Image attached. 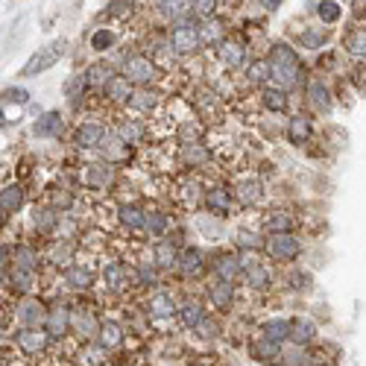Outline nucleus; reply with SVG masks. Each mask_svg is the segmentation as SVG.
<instances>
[{"label":"nucleus","mask_w":366,"mask_h":366,"mask_svg":"<svg viewBox=\"0 0 366 366\" xmlns=\"http://www.w3.org/2000/svg\"><path fill=\"white\" fill-rule=\"evenodd\" d=\"M269 80H276L279 88H293L299 83V59L291 44H273V50H269Z\"/></svg>","instance_id":"f257e3e1"},{"label":"nucleus","mask_w":366,"mask_h":366,"mask_svg":"<svg viewBox=\"0 0 366 366\" xmlns=\"http://www.w3.org/2000/svg\"><path fill=\"white\" fill-rule=\"evenodd\" d=\"M65 50H68V42L65 38H59V42H50V44H44L42 50H35L32 56H30V62L24 65V76H35V73H44V71H50L56 62L65 56Z\"/></svg>","instance_id":"f03ea898"},{"label":"nucleus","mask_w":366,"mask_h":366,"mask_svg":"<svg viewBox=\"0 0 366 366\" xmlns=\"http://www.w3.org/2000/svg\"><path fill=\"white\" fill-rule=\"evenodd\" d=\"M123 76H126L132 85H144V88H150L152 83L159 80V68L152 65L147 56H132V59L123 62Z\"/></svg>","instance_id":"7ed1b4c3"},{"label":"nucleus","mask_w":366,"mask_h":366,"mask_svg":"<svg viewBox=\"0 0 366 366\" xmlns=\"http://www.w3.org/2000/svg\"><path fill=\"white\" fill-rule=\"evenodd\" d=\"M170 44H173V53L176 56H190V53H197L200 50V27H194L190 21H182L173 27L170 32Z\"/></svg>","instance_id":"20e7f679"},{"label":"nucleus","mask_w":366,"mask_h":366,"mask_svg":"<svg viewBox=\"0 0 366 366\" xmlns=\"http://www.w3.org/2000/svg\"><path fill=\"white\" fill-rule=\"evenodd\" d=\"M264 249H267V255L269 258H276V261H291L299 255V240L293 235H269L264 240Z\"/></svg>","instance_id":"39448f33"},{"label":"nucleus","mask_w":366,"mask_h":366,"mask_svg":"<svg viewBox=\"0 0 366 366\" xmlns=\"http://www.w3.org/2000/svg\"><path fill=\"white\" fill-rule=\"evenodd\" d=\"M305 97H307V106L319 114H329L331 111V91L322 80H311L305 85Z\"/></svg>","instance_id":"423d86ee"},{"label":"nucleus","mask_w":366,"mask_h":366,"mask_svg":"<svg viewBox=\"0 0 366 366\" xmlns=\"http://www.w3.org/2000/svg\"><path fill=\"white\" fill-rule=\"evenodd\" d=\"M68 331H71V311H68V307H53V311H47L44 334L50 340H62Z\"/></svg>","instance_id":"0eeeda50"},{"label":"nucleus","mask_w":366,"mask_h":366,"mask_svg":"<svg viewBox=\"0 0 366 366\" xmlns=\"http://www.w3.org/2000/svg\"><path fill=\"white\" fill-rule=\"evenodd\" d=\"M18 319H21L24 329H38L44 319H47V311H44V305L42 302H35V299H24L21 305H18Z\"/></svg>","instance_id":"6e6552de"},{"label":"nucleus","mask_w":366,"mask_h":366,"mask_svg":"<svg viewBox=\"0 0 366 366\" xmlns=\"http://www.w3.org/2000/svg\"><path fill=\"white\" fill-rule=\"evenodd\" d=\"M217 59H220V65H223V68L235 71V68H240V65H243V59H246V50H243V44H240V42H232V38H226V42L217 47Z\"/></svg>","instance_id":"1a4fd4ad"},{"label":"nucleus","mask_w":366,"mask_h":366,"mask_svg":"<svg viewBox=\"0 0 366 366\" xmlns=\"http://www.w3.org/2000/svg\"><path fill=\"white\" fill-rule=\"evenodd\" d=\"M15 337H18V346H21L27 355H42L47 349V340H50L42 329H21Z\"/></svg>","instance_id":"9d476101"},{"label":"nucleus","mask_w":366,"mask_h":366,"mask_svg":"<svg viewBox=\"0 0 366 366\" xmlns=\"http://www.w3.org/2000/svg\"><path fill=\"white\" fill-rule=\"evenodd\" d=\"M103 138H106V129L97 121H85V123H80V129H76V144L85 147V150L100 147Z\"/></svg>","instance_id":"9b49d317"},{"label":"nucleus","mask_w":366,"mask_h":366,"mask_svg":"<svg viewBox=\"0 0 366 366\" xmlns=\"http://www.w3.org/2000/svg\"><path fill=\"white\" fill-rule=\"evenodd\" d=\"M249 355H252L258 363H276V360H281V349H279V343L267 340V337H258L252 346H249Z\"/></svg>","instance_id":"f8f14e48"},{"label":"nucleus","mask_w":366,"mask_h":366,"mask_svg":"<svg viewBox=\"0 0 366 366\" xmlns=\"http://www.w3.org/2000/svg\"><path fill=\"white\" fill-rule=\"evenodd\" d=\"M264 226H267L269 235H291V228L296 226V217L291 214V211H269Z\"/></svg>","instance_id":"ddd939ff"},{"label":"nucleus","mask_w":366,"mask_h":366,"mask_svg":"<svg viewBox=\"0 0 366 366\" xmlns=\"http://www.w3.org/2000/svg\"><path fill=\"white\" fill-rule=\"evenodd\" d=\"M59 129H62V111H44L35 121L32 135H38V138H53V135H59Z\"/></svg>","instance_id":"4468645a"},{"label":"nucleus","mask_w":366,"mask_h":366,"mask_svg":"<svg viewBox=\"0 0 366 366\" xmlns=\"http://www.w3.org/2000/svg\"><path fill=\"white\" fill-rule=\"evenodd\" d=\"M200 42L202 44H223L226 42V24L220 18H208V21L200 24Z\"/></svg>","instance_id":"2eb2a0df"},{"label":"nucleus","mask_w":366,"mask_h":366,"mask_svg":"<svg viewBox=\"0 0 366 366\" xmlns=\"http://www.w3.org/2000/svg\"><path fill=\"white\" fill-rule=\"evenodd\" d=\"M97 343H100V349H118V346L123 343V329L118 322H100V331H97Z\"/></svg>","instance_id":"dca6fc26"},{"label":"nucleus","mask_w":366,"mask_h":366,"mask_svg":"<svg viewBox=\"0 0 366 366\" xmlns=\"http://www.w3.org/2000/svg\"><path fill=\"white\" fill-rule=\"evenodd\" d=\"M314 337H317V325H314L311 319H305V317L291 319V343H296V346H307Z\"/></svg>","instance_id":"f3484780"},{"label":"nucleus","mask_w":366,"mask_h":366,"mask_svg":"<svg viewBox=\"0 0 366 366\" xmlns=\"http://www.w3.org/2000/svg\"><path fill=\"white\" fill-rule=\"evenodd\" d=\"M71 329L80 337H97L100 322L94 319V314H88V311H76V314H71Z\"/></svg>","instance_id":"a211bd4d"},{"label":"nucleus","mask_w":366,"mask_h":366,"mask_svg":"<svg viewBox=\"0 0 366 366\" xmlns=\"http://www.w3.org/2000/svg\"><path fill=\"white\" fill-rule=\"evenodd\" d=\"M132 91H135V88H132V83L126 80V76H114V80L106 85V97H109L111 103H121V106L126 103V106H129Z\"/></svg>","instance_id":"6ab92c4d"},{"label":"nucleus","mask_w":366,"mask_h":366,"mask_svg":"<svg viewBox=\"0 0 366 366\" xmlns=\"http://www.w3.org/2000/svg\"><path fill=\"white\" fill-rule=\"evenodd\" d=\"M65 281L73 287V291H85V287L94 281V273H91V267H85V264H68Z\"/></svg>","instance_id":"aec40b11"},{"label":"nucleus","mask_w":366,"mask_h":366,"mask_svg":"<svg viewBox=\"0 0 366 366\" xmlns=\"http://www.w3.org/2000/svg\"><path fill=\"white\" fill-rule=\"evenodd\" d=\"M240 273L246 276L249 287H255V291H264V287L269 284V269L258 261H249V264H240Z\"/></svg>","instance_id":"412c9836"},{"label":"nucleus","mask_w":366,"mask_h":366,"mask_svg":"<svg viewBox=\"0 0 366 366\" xmlns=\"http://www.w3.org/2000/svg\"><path fill=\"white\" fill-rule=\"evenodd\" d=\"M152 255H156V267H161V269L179 264V249L170 240H159L156 246H152Z\"/></svg>","instance_id":"4be33fe9"},{"label":"nucleus","mask_w":366,"mask_h":366,"mask_svg":"<svg viewBox=\"0 0 366 366\" xmlns=\"http://www.w3.org/2000/svg\"><path fill=\"white\" fill-rule=\"evenodd\" d=\"M202 261H205V255H202L200 246H185L182 252H179V267H182V273H188V276L200 273V269H202Z\"/></svg>","instance_id":"5701e85b"},{"label":"nucleus","mask_w":366,"mask_h":366,"mask_svg":"<svg viewBox=\"0 0 366 366\" xmlns=\"http://www.w3.org/2000/svg\"><path fill=\"white\" fill-rule=\"evenodd\" d=\"M208 296H211V302H214L220 311H223V307L232 305V299H235V287H232V281H214V284L208 287Z\"/></svg>","instance_id":"b1692460"},{"label":"nucleus","mask_w":366,"mask_h":366,"mask_svg":"<svg viewBox=\"0 0 366 366\" xmlns=\"http://www.w3.org/2000/svg\"><path fill=\"white\" fill-rule=\"evenodd\" d=\"M261 197H264V185H261L258 179H243V182H238V200H240L243 205H255Z\"/></svg>","instance_id":"393cba45"},{"label":"nucleus","mask_w":366,"mask_h":366,"mask_svg":"<svg viewBox=\"0 0 366 366\" xmlns=\"http://www.w3.org/2000/svg\"><path fill=\"white\" fill-rule=\"evenodd\" d=\"M264 337L273 343L291 340V319H267L264 322Z\"/></svg>","instance_id":"a878e982"},{"label":"nucleus","mask_w":366,"mask_h":366,"mask_svg":"<svg viewBox=\"0 0 366 366\" xmlns=\"http://www.w3.org/2000/svg\"><path fill=\"white\" fill-rule=\"evenodd\" d=\"M111 80H114V71H111L106 62H94V65L85 71V83H88V85H97V88L103 85V88H106Z\"/></svg>","instance_id":"bb28decb"},{"label":"nucleus","mask_w":366,"mask_h":366,"mask_svg":"<svg viewBox=\"0 0 366 366\" xmlns=\"http://www.w3.org/2000/svg\"><path fill=\"white\" fill-rule=\"evenodd\" d=\"M100 152L109 161H123L126 159V144L118 138V135H106L103 144H100Z\"/></svg>","instance_id":"cd10ccee"},{"label":"nucleus","mask_w":366,"mask_h":366,"mask_svg":"<svg viewBox=\"0 0 366 366\" xmlns=\"http://www.w3.org/2000/svg\"><path fill=\"white\" fill-rule=\"evenodd\" d=\"M24 205V190L18 185H9L0 190V211H9V214H15L18 208Z\"/></svg>","instance_id":"c85d7f7f"},{"label":"nucleus","mask_w":366,"mask_h":366,"mask_svg":"<svg viewBox=\"0 0 366 366\" xmlns=\"http://www.w3.org/2000/svg\"><path fill=\"white\" fill-rule=\"evenodd\" d=\"M118 220L126 226V228H144V223H147V214L138 208V205H121V211H118Z\"/></svg>","instance_id":"c756f323"},{"label":"nucleus","mask_w":366,"mask_h":366,"mask_svg":"<svg viewBox=\"0 0 366 366\" xmlns=\"http://www.w3.org/2000/svg\"><path fill=\"white\" fill-rule=\"evenodd\" d=\"M179 317H182V322L188 325V329H200V322L205 319V311H202V305L200 302H194V299H190V302H185L182 307H179Z\"/></svg>","instance_id":"7c9ffc66"},{"label":"nucleus","mask_w":366,"mask_h":366,"mask_svg":"<svg viewBox=\"0 0 366 366\" xmlns=\"http://www.w3.org/2000/svg\"><path fill=\"white\" fill-rule=\"evenodd\" d=\"M150 314L156 319H167V317L176 314V305H173V299L167 293H156L150 299Z\"/></svg>","instance_id":"2f4dec72"},{"label":"nucleus","mask_w":366,"mask_h":366,"mask_svg":"<svg viewBox=\"0 0 366 366\" xmlns=\"http://www.w3.org/2000/svg\"><path fill=\"white\" fill-rule=\"evenodd\" d=\"M287 138H291V144H305L307 138H311V121L293 118L291 123H287Z\"/></svg>","instance_id":"473e14b6"},{"label":"nucleus","mask_w":366,"mask_h":366,"mask_svg":"<svg viewBox=\"0 0 366 366\" xmlns=\"http://www.w3.org/2000/svg\"><path fill=\"white\" fill-rule=\"evenodd\" d=\"M346 50H349L355 59H366V27H355L346 38Z\"/></svg>","instance_id":"72a5a7b5"},{"label":"nucleus","mask_w":366,"mask_h":366,"mask_svg":"<svg viewBox=\"0 0 366 366\" xmlns=\"http://www.w3.org/2000/svg\"><path fill=\"white\" fill-rule=\"evenodd\" d=\"M261 103H264L267 111H284L287 109V94L281 88H267L261 94Z\"/></svg>","instance_id":"f704fd0d"},{"label":"nucleus","mask_w":366,"mask_h":366,"mask_svg":"<svg viewBox=\"0 0 366 366\" xmlns=\"http://www.w3.org/2000/svg\"><path fill=\"white\" fill-rule=\"evenodd\" d=\"M83 179H85L91 188H103V185H109V182H111V173H109V167H106V164H88Z\"/></svg>","instance_id":"c9c22d12"},{"label":"nucleus","mask_w":366,"mask_h":366,"mask_svg":"<svg viewBox=\"0 0 366 366\" xmlns=\"http://www.w3.org/2000/svg\"><path fill=\"white\" fill-rule=\"evenodd\" d=\"M205 205L214 211V214H226L228 205H232V200H228V194L223 188H214V190H208V194H205Z\"/></svg>","instance_id":"e433bc0d"},{"label":"nucleus","mask_w":366,"mask_h":366,"mask_svg":"<svg viewBox=\"0 0 366 366\" xmlns=\"http://www.w3.org/2000/svg\"><path fill=\"white\" fill-rule=\"evenodd\" d=\"M214 269H217V279H220V281H232V279L240 273V261L232 258V255H223Z\"/></svg>","instance_id":"4c0bfd02"},{"label":"nucleus","mask_w":366,"mask_h":366,"mask_svg":"<svg viewBox=\"0 0 366 366\" xmlns=\"http://www.w3.org/2000/svg\"><path fill=\"white\" fill-rule=\"evenodd\" d=\"M15 267L18 269H30V273H35L38 269V252L30 246H21V249H15Z\"/></svg>","instance_id":"58836bf2"},{"label":"nucleus","mask_w":366,"mask_h":366,"mask_svg":"<svg viewBox=\"0 0 366 366\" xmlns=\"http://www.w3.org/2000/svg\"><path fill=\"white\" fill-rule=\"evenodd\" d=\"M246 80L252 83V85H261L269 80V62L267 59H255V62H249L246 68Z\"/></svg>","instance_id":"ea45409f"},{"label":"nucleus","mask_w":366,"mask_h":366,"mask_svg":"<svg viewBox=\"0 0 366 366\" xmlns=\"http://www.w3.org/2000/svg\"><path fill=\"white\" fill-rule=\"evenodd\" d=\"M156 103H159V97H156V94H152L150 88H135V91H132V100H129L132 109H141V111L152 109Z\"/></svg>","instance_id":"a19ab883"},{"label":"nucleus","mask_w":366,"mask_h":366,"mask_svg":"<svg viewBox=\"0 0 366 366\" xmlns=\"http://www.w3.org/2000/svg\"><path fill=\"white\" fill-rule=\"evenodd\" d=\"M141 135H144V126H141L138 121H123L121 129H118V138H121L126 147L135 144V141H141Z\"/></svg>","instance_id":"79ce46f5"},{"label":"nucleus","mask_w":366,"mask_h":366,"mask_svg":"<svg viewBox=\"0 0 366 366\" xmlns=\"http://www.w3.org/2000/svg\"><path fill=\"white\" fill-rule=\"evenodd\" d=\"M329 32L325 30H302V35H299V42L305 44V47H311V50H317V47H325L329 44Z\"/></svg>","instance_id":"37998d69"},{"label":"nucleus","mask_w":366,"mask_h":366,"mask_svg":"<svg viewBox=\"0 0 366 366\" xmlns=\"http://www.w3.org/2000/svg\"><path fill=\"white\" fill-rule=\"evenodd\" d=\"M103 276H106V284L111 287V291H123V284H126V273H123V267H121V264H106Z\"/></svg>","instance_id":"c03bdc74"},{"label":"nucleus","mask_w":366,"mask_h":366,"mask_svg":"<svg viewBox=\"0 0 366 366\" xmlns=\"http://www.w3.org/2000/svg\"><path fill=\"white\" fill-rule=\"evenodd\" d=\"M114 42H118V35H114L111 30H94L91 32V50H97V53L109 50Z\"/></svg>","instance_id":"a18cd8bd"},{"label":"nucleus","mask_w":366,"mask_h":366,"mask_svg":"<svg viewBox=\"0 0 366 366\" xmlns=\"http://www.w3.org/2000/svg\"><path fill=\"white\" fill-rule=\"evenodd\" d=\"M314 12L322 18L325 24H334V21H340V15H343V6L340 4H334V0H325V4H319V6H314Z\"/></svg>","instance_id":"49530a36"},{"label":"nucleus","mask_w":366,"mask_h":366,"mask_svg":"<svg viewBox=\"0 0 366 366\" xmlns=\"http://www.w3.org/2000/svg\"><path fill=\"white\" fill-rule=\"evenodd\" d=\"M167 217L161 214V211H150L147 214V223H144V228H150V235H164L167 232Z\"/></svg>","instance_id":"de8ad7c7"},{"label":"nucleus","mask_w":366,"mask_h":366,"mask_svg":"<svg viewBox=\"0 0 366 366\" xmlns=\"http://www.w3.org/2000/svg\"><path fill=\"white\" fill-rule=\"evenodd\" d=\"M32 281H35V273H30V269H12V284L18 287V291H32Z\"/></svg>","instance_id":"09e8293b"},{"label":"nucleus","mask_w":366,"mask_h":366,"mask_svg":"<svg viewBox=\"0 0 366 366\" xmlns=\"http://www.w3.org/2000/svg\"><path fill=\"white\" fill-rule=\"evenodd\" d=\"M238 246L240 249H258V246H264V240H261L258 232H246V228H240V232H238Z\"/></svg>","instance_id":"8fccbe9b"},{"label":"nucleus","mask_w":366,"mask_h":366,"mask_svg":"<svg viewBox=\"0 0 366 366\" xmlns=\"http://www.w3.org/2000/svg\"><path fill=\"white\" fill-rule=\"evenodd\" d=\"M182 156H185V161H190V164H202L205 159H208V152L202 150V147H185V152H182Z\"/></svg>","instance_id":"3c124183"},{"label":"nucleus","mask_w":366,"mask_h":366,"mask_svg":"<svg viewBox=\"0 0 366 366\" xmlns=\"http://www.w3.org/2000/svg\"><path fill=\"white\" fill-rule=\"evenodd\" d=\"M159 9H161V15H167V18H179V15H185V12L190 9V4H159Z\"/></svg>","instance_id":"603ef678"},{"label":"nucleus","mask_w":366,"mask_h":366,"mask_svg":"<svg viewBox=\"0 0 366 366\" xmlns=\"http://www.w3.org/2000/svg\"><path fill=\"white\" fill-rule=\"evenodd\" d=\"M190 6H194V15H200V18H205V21H208V18L214 15V6H217V4L205 0V4H190Z\"/></svg>","instance_id":"864d4df0"},{"label":"nucleus","mask_w":366,"mask_h":366,"mask_svg":"<svg viewBox=\"0 0 366 366\" xmlns=\"http://www.w3.org/2000/svg\"><path fill=\"white\" fill-rule=\"evenodd\" d=\"M4 100H18V103H27L30 100V91L27 88H9L4 94Z\"/></svg>","instance_id":"5fc2aeb1"},{"label":"nucleus","mask_w":366,"mask_h":366,"mask_svg":"<svg viewBox=\"0 0 366 366\" xmlns=\"http://www.w3.org/2000/svg\"><path fill=\"white\" fill-rule=\"evenodd\" d=\"M182 200L185 202H194V194H202V190H200V185H194V182H188V185H182Z\"/></svg>","instance_id":"6e6d98bb"},{"label":"nucleus","mask_w":366,"mask_h":366,"mask_svg":"<svg viewBox=\"0 0 366 366\" xmlns=\"http://www.w3.org/2000/svg\"><path fill=\"white\" fill-rule=\"evenodd\" d=\"M68 258H71V249H68V246H56V249H53V261H56V264L68 261Z\"/></svg>","instance_id":"4d7b16f0"},{"label":"nucleus","mask_w":366,"mask_h":366,"mask_svg":"<svg viewBox=\"0 0 366 366\" xmlns=\"http://www.w3.org/2000/svg\"><path fill=\"white\" fill-rule=\"evenodd\" d=\"M106 9H109V12H114V15H121V12H126V9H132V4H109Z\"/></svg>","instance_id":"13d9d810"},{"label":"nucleus","mask_w":366,"mask_h":366,"mask_svg":"<svg viewBox=\"0 0 366 366\" xmlns=\"http://www.w3.org/2000/svg\"><path fill=\"white\" fill-rule=\"evenodd\" d=\"M18 114H21V109H12V106H9V109H6V121H15Z\"/></svg>","instance_id":"bf43d9fd"},{"label":"nucleus","mask_w":366,"mask_h":366,"mask_svg":"<svg viewBox=\"0 0 366 366\" xmlns=\"http://www.w3.org/2000/svg\"><path fill=\"white\" fill-rule=\"evenodd\" d=\"M291 284H311V279H307V276H293Z\"/></svg>","instance_id":"052dcab7"},{"label":"nucleus","mask_w":366,"mask_h":366,"mask_svg":"<svg viewBox=\"0 0 366 366\" xmlns=\"http://www.w3.org/2000/svg\"><path fill=\"white\" fill-rule=\"evenodd\" d=\"M307 366H329V363H322V360H311V363H307Z\"/></svg>","instance_id":"680f3d73"},{"label":"nucleus","mask_w":366,"mask_h":366,"mask_svg":"<svg viewBox=\"0 0 366 366\" xmlns=\"http://www.w3.org/2000/svg\"><path fill=\"white\" fill-rule=\"evenodd\" d=\"M0 226H4V211H0Z\"/></svg>","instance_id":"e2e57ef3"},{"label":"nucleus","mask_w":366,"mask_h":366,"mask_svg":"<svg viewBox=\"0 0 366 366\" xmlns=\"http://www.w3.org/2000/svg\"><path fill=\"white\" fill-rule=\"evenodd\" d=\"M0 366H4V355H0Z\"/></svg>","instance_id":"0e129e2a"},{"label":"nucleus","mask_w":366,"mask_h":366,"mask_svg":"<svg viewBox=\"0 0 366 366\" xmlns=\"http://www.w3.org/2000/svg\"><path fill=\"white\" fill-rule=\"evenodd\" d=\"M194 366H200V363H194Z\"/></svg>","instance_id":"69168bd1"}]
</instances>
